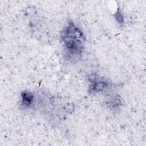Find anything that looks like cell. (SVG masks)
Masks as SVG:
<instances>
[{
	"mask_svg": "<svg viewBox=\"0 0 146 146\" xmlns=\"http://www.w3.org/2000/svg\"><path fill=\"white\" fill-rule=\"evenodd\" d=\"M61 39L67 59L78 60L82 55L85 36L82 31L73 22H70L61 32Z\"/></svg>",
	"mask_w": 146,
	"mask_h": 146,
	"instance_id": "obj_1",
	"label": "cell"
},
{
	"mask_svg": "<svg viewBox=\"0 0 146 146\" xmlns=\"http://www.w3.org/2000/svg\"><path fill=\"white\" fill-rule=\"evenodd\" d=\"M90 85L89 92L91 93H98L103 91L108 86V83L104 79H100L97 75H91L89 78Z\"/></svg>",
	"mask_w": 146,
	"mask_h": 146,
	"instance_id": "obj_2",
	"label": "cell"
},
{
	"mask_svg": "<svg viewBox=\"0 0 146 146\" xmlns=\"http://www.w3.org/2000/svg\"><path fill=\"white\" fill-rule=\"evenodd\" d=\"M114 17H115L116 20L119 23L121 24L124 22V17H123L122 13H121L120 10H119V9H118L117 10V11L115 12V13L114 14Z\"/></svg>",
	"mask_w": 146,
	"mask_h": 146,
	"instance_id": "obj_5",
	"label": "cell"
},
{
	"mask_svg": "<svg viewBox=\"0 0 146 146\" xmlns=\"http://www.w3.org/2000/svg\"><path fill=\"white\" fill-rule=\"evenodd\" d=\"M120 104H121V102H120V100L118 96L113 97L110 99V102L108 103V105L110 107L115 108V107L119 106Z\"/></svg>",
	"mask_w": 146,
	"mask_h": 146,
	"instance_id": "obj_4",
	"label": "cell"
},
{
	"mask_svg": "<svg viewBox=\"0 0 146 146\" xmlns=\"http://www.w3.org/2000/svg\"><path fill=\"white\" fill-rule=\"evenodd\" d=\"M22 104L26 107L31 106L34 101V96L33 94L28 91H23L21 95Z\"/></svg>",
	"mask_w": 146,
	"mask_h": 146,
	"instance_id": "obj_3",
	"label": "cell"
}]
</instances>
